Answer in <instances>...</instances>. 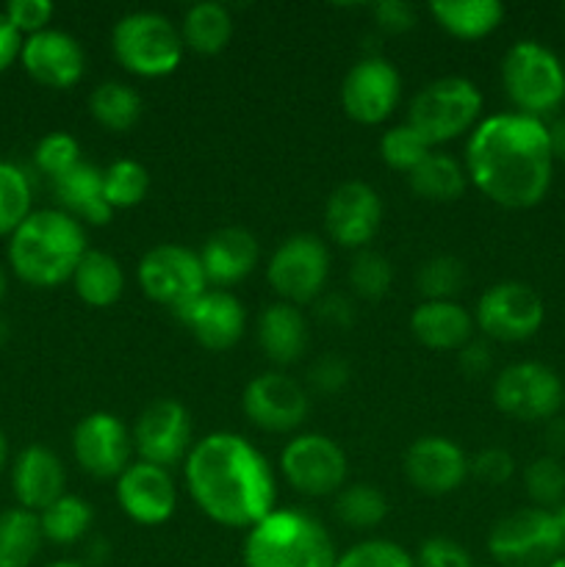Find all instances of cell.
Instances as JSON below:
<instances>
[{
  "label": "cell",
  "instance_id": "d4e9b609",
  "mask_svg": "<svg viewBox=\"0 0 565 567\" xmlns=\"http://www.w3.org/2000/svg\"><path fill=\"white\" fill-rule=\"evenodd\" d=\"M474 319L463 305L452 302H421L410 316V332L421 347L432 352H460L471 341Z\"/></svg>",
  "mask_w": 565,
  "mask_h": 567
},
{
  "label": "cell",
  "instance_id": "f6af8a7d",
  "mask_svg": "<svg viewBox=\"0 0 565 567\" xmlns=\"http://www.w3.org/2000/svg\"><path fill=\"white\" fill-rule=\"evenodd\" d=\"M513 471L515 460L504 449H482L474 460H469V474L482 485H504Z\"/></svg>",
  "mask_w": 565,
  "mask_h": 567
},
{
  "label": "cell",
  "instance_id": "e0dca14e",
  "mask_svg": "<svg viewBox=\"0 0 565 567\" xmlns=\"http://www.w3.org/2000/svg\"><path fill=\"white\" fill-rule=\"evenodd\" d=\"M244 415L264 432H291L308 415V393L282 371H266L244 388Z\"/></svg>",
  "mask_w": 565,
  "mask_h": 567
},
{
  "label": "cell",
  "instance_id": "277c9868",
  "mask_svg": "<svg viewBox=\"0 0 565 567\" xmlns=\"http://www.w3.org/2000/svg\"><path fill=\"white\" fill-rule=\"evenodd\" d=\"M338 554L319 520L275 509L244 540V567H336Z\"/></svg>",
  "mask_w": 565,
  "mask_h": 567
},
{
  "label": "cell",
  "instance_id": "484cf974",
  "mask_svg": "<svg viewBox=\"0 0 565 567\" xmlns=\"http://www.w3.org/2000/svg\"><path fill=\"white\" fill-rule=\"evenodd\" d=\"M53 192L59 197L61 210L78 221L105 225L111 219V214H114L109 199H105L103 172L97 166L86 164V161H81L75 169H70L59 181H53Z\"/></svg>",
  "mask_w": 565,
  "mask_h": 567
},
{
  "label": "cell",
  "instance_id": "3957f363",
  "mask_svg": "<svg viewBox=\"0 0 565 567\" xmlns=\"http://www.w3.org/2000/svg\"><path fill=\"white\" fill-rule=\"evenodd\" d=\"M86 255L81 221L59 208L31 210L9 236V266L25 286L55 288L72 280Z\"/></svg>",
  "mask_w": 565,
  "mask_h": 567
},
{
  "label": "cell",
  "instance_id": "f546056e",
  "mask_svg": "<svg viewBox=\"0 0 565 567\" xmlns=\"http://www.w3.org/2000/svg\"><path fill=\"white\" fill-rule=\"evenodd\" d=\"M408 183L415 197L427 199V203H452L465 192L469 175L452 155L430 153L410 172Z\"/></svg>",
  "mask_w": 565,
  "mask_h": 567
},
{
  "label": "cell",
  "instance_id": "816d5d0a",
  "mask_svg": "<svg viewBox=\"0 0 565 567\" xmlns=\"http://www.w3.org/2000/svg\"><path fill=\"white\" fill-rule=\"evenodd\" d=\"M20 50H22V37L14 31L9 17H6L3 9H0V72H6L17 59H20Z\"/></svg>",
  "mask_w": 565,
  "mask_h": 567
},
{
  "label": "cell",
  "instance_id": "9a60e30c",
  "mask_svg": "<svg viewBox=\"0 0 565 567\" xmlns=\"http://www.w3.org/2000/svg\"><path fill=\"white\" fill-rule=\"evenodd\" d=\"M131 437L142 463L170 468L192 452V419L181 402L158 399L142 410Z\"/></svg>",
  "mask_w": 565,
  "mask_h": 567
},
{
  "label": "cell",
  "instance_id": "52a82bcc",
  "mask_svg": "<svg viewBox=\"0 0 565 567\" xmlns=\"http://www.w3.org/2000/svg\"><path fill=\"white\" fill-rule=\"evenodd\" d=\"M482 114V94L465 78H438L413 97L408 125H413L427 142H452L465 131H474Z\"/></svg>",
  "mask_w": 565,
  "mask_h": 567
},
{
  "label": "cell",
  "instance_id": "ac0fdd59",
  "mask_svg": "<svg viewBox=\"0 0 565 567\" xmlns=\"http://www.w3.org/2000/svg\"><path fill=\"white\" fill-rule=\"evenodd\" d=\"M382 221L380 194L369 183L349 181L341 183L330 194L325 208L327 236L347 249H366V244L377 236Z\"/></svg>",
  "mask_w": 565,
  "mask_h": 567
},
{
  "label": "cell",
  "instance_id": "f35d334b",
  "mask_svg": "<svg viewBox=\"0 0 565 567\" xmlns=\"http://www.w3.org/2000/svg\"><path fill=\"white\" fill-rule=\"evenodd\" d=\"M524 487L535 507L557 509L565 502V465L554 454L532 460L524 471Z\"/></svg>",
  "mask_w": 565,
  "mask_h": 567
},
{
  "label": "cell",
  "instance_id": "9f6ffc18",
  "mask_svg": "<svg viewBox=\"0 0 565 567\" xmlns=\"http://www.w3.org/2000/svg\"><path fill=\"white\" fill-rule=\"evenodd\" d=\"M6 463H9V441H6L3 430H0V474H3Z\"/></svg>",
  "mask_w": 565,
  "mask_h": 567
},
{
  "label": "cell",
  "instance_id": "9c48e42d",
  "mask_svg": "<svg viewBox=\"0 0 565 567\" xmlns=\"http://www.w3.org/2000/svg\"><path fill=\"white\" fill-rule=\"evenodd\" d=\"M565 388L557 371L543 363H513L493 380V404L515 421H552L563 410Z\"/></svg>",
  "mask_w": 565,
  "mask_h": 567
},
{
  "label": "cell",
  "instance_id": "83f0119b",
  "mask_svg": "<svg viewBox=\"0 0 565 567\" xmlns=\"http://www.w3.org/2000/svg\"><path fill=\"white\" fill-rule=\"evenodd\" d=\"M430 14L446 33L474 42L496 31L504 9L499 0H435L430 3Z\"/></svg>",
  "mask_w": 565,
  "mask_h": 567
},
{
  "label": "cell",
  "instance_id": "94428289",
  "mask_svg": "<svg viewBox=\"0 0 565 567\" xmlns=\"http://www.w3.org/2000/svg\"><path fill=\"white\" fill-rule=\"evenodd\" d=\"M548 567H565V554H563V557H557V559H554V563L548 565Z\"/></svg>",
  "mask_w": 565,
  "mask_h": 567
},
{
  "label": "cell",
  "instance_id": "db71d44e",
  "mask_svg": "<svg viewBox=\"0 0 565 567\" xmlns=\"http://www.w3.org/2000/svg\"><path fill=\"white\" fill-rule=\"evenodd\" d=\"M546 443H548V449L554 452V457H557V454H565V419L548 421Z\"/></svg>",
  "mask_w": 565,
  "mask_h": 567
},
{
  "label": "cell",
  "instance_id": "91938a15",
  "mask_svg": "<svg viewBox=\"0 0 565 567\" xmlns=\"http://www.w3.org/2000/svg\"><path fill=\"white\" fill-rule=\"evenodd\" d=\"M48 567H83V565H78V563H66V559H64V563H53V565H48Z\"/></svg>",
  "mask_w": 565,
  "mask_h": 567
},
{
  "label": "cell",
  "instance_id": "74e56055",
  "mask_svg": "<svg viewBox=\"0 0 565 567\" xmlns=\"http://www.w3.org/2000/svg\"><path fill=\"white\" fill-rule=\"evenodd\" d=\"M103 188L111 210L133 208V205H138L147 197L150 175L138 161L122 158L114 161V164L103 172Z\"/></svg>",
  "mask_w": 565,
  "mask_h": 567
},
{
  "label": "cell",
  "instance_id": "cb8c5ba5",
  "mask_svg": "<svg viewBox=\"0 0 565 567\" xmlns=\"http://www.w3.org/2000/svg\"><path fill=\"white\" fill-rule=\"evenodd\" d=\"M260 247L255 236L244 227H222L205 241L199 252L205 280L214 288H230L242 282L258 266Z\"/></svg>",
  "mask_w": 565,
  "mask_h": 567
},
{
  "label": "cell",
  "instance_id": "8992f818",
  "mask_svg": "<svg viewBox=\"0 0 565 567\" xmlns=\"http://www.w3.org/2000/svg\"><path fill=\"white\" fill-rule=\"evenodd\" d=\"M111 48L116 61L138 78H164L183 59V37L170 17L155 11H133L114 25Z\"/></svg>",
  "mask_w": 565,
  "mask_h": 567
},
{
  "label": "cell",
  "instance_id": "5bb4252c",
  "mask_svg": "<svg viewBox=\"0 0 565 567\" xmlns=\"http://www.w3.org/2000/svg\"><path fill=\"white\" fill-rule=\"evenodd\" d=\"M402 81L391 61L380 55H366L341 83V105L349 120L360 125H380L397 109Z\"/></svg>",
  "mask_w": 565,
  "mask_h": 567
},
{
  "label": "cell",
  "instance_id": "ab89813d",
  "mask_svg": "<svg viewBox=\"0 0 565 567\" xmlns=\"http://www.w3.org/2000/svg\"><path fill=\"white\" fill-rule=\"evenodd\" d=\"M430 153L432 144L427 142L413 125H408V122L391 127V131L382 133L380 138V155L382 161H386V166L404 172V175H410V172H413Z\"/></svg>",
  "mask_w": 565,
  "mask_h": 567
},
{
  "label": "cell",
  "instance_id": "5b68a950",
  "mask_svg": "<svg viewBox=\"0 0 565 567\" xmlns=\"http://www.w3.org/2000/svg\"><path fill=\"white\" fill-rule=\"evenodd\" d=\"M502 83L518 114L543 120L565 103V66L554 50L521 39L502 61Z\"/></svg>",
  "mask_w": 565,
  "mask_h": 567
},
{
  "label": "cell",
  "instance_id": "603a6c76",
  "mask_svg": "<svg viewBox=\"0 0 565 567\" xmlns=\"http://www.w3.org/2000/svg\"><path fill=\"white\" fill-rule=\"evenodd\" d=\"M64 465L48 446H25L11 465V491L28 513H42L64 496Z\"/></svg>",
  "mask_w": 565,
  "mask_h": 567
},
{
  "label": "cell",
  "instance_id": "30bf717a",
  "mask_svg": "<svg viewBox=\"0 0 565 567\" xmlns=\"http://www.w3.org/2000/svg\"><path fill=\"white\" fill-rule=\"evenodd\" d=\"M330 275V252L325 241L310 233L286 238L266 266V280L275 288L280 302L308 305L321 297Z\"/></svg>",
  "mask_w": 565,
  "mask_h": 567
},
{
  "label": "cell",
  "instance_id": "7c38bea8",
  "mask_svg": "<svg viewBox=\"0 0 565 567\" xmlns=\"http://www.w3.org/2000/svg\"><path fill=\"white\" fill-rule=\"evenodd\" d=\"M546 319L541 293L518 280H504L487 288L476 302L474 321L487 338L502 343L530 341Z\"/></svg>",
  "mask_w": 565,
  "mask_h": 567
},
{
  "label": "cell",
  "instance_id": "ee69618b",
  "mask_svg": "<svg viewBox=\"0 0 565 567\" xmlns=\"http://www.w3.org/2000/svg\"><path fill=\"white\" fill-rule=\"evenodd\" d=\"M14 31L22 39L33 37V33L48 31V22L53 20V3L50 0H9L3 9Z\"/></svg>",
  "mask_w": 565,
  "mask_h": 567
},
{
  "label": "cell",
  "instance_id": "4fadbf2b",
  "mask_svg": "<svg viewBox=\"0 0 565 567\" xmlns=\"http://www.w3.org/2000/svg\"><path fill=\"white\" fill-rule=\"evenodd\" d=\"M280 471L288 485L310 498H325L347 485L349 463L332 437L297 435L280 454Z\"/></svg>",
  "mask_w": 565,
  "mask_h": 567
},
{
  "label": "cell",
  "instance_id": "d6986e66",
  "mask_svg": "<svg viewBox=\"0 0 565 567\" xmlns=\"http://www.w3.org/2000/svg\"><path fill=\"white\" fill-rule=\"evenodd\" d=\"M116 504L136 524L161 526L175 513V482L166 468L138 460L116 476Z\"/></svg>",
  "mask_w": 565,
  "mask_h": 567
},
{
  "label": "cell",
  "instance_id": "6f0895ef",
  "mask_svg": "<svg viewBox=\"0 0 565 567\" xmlns=\"http://www.w3.org/2000/svg\"><path fill=\"white\" fill-rule=\"evenodd\" d=\"M6 341H9V324H6V321L0 319V347H3Z\"/></svg>",
  "mask_w": 565,
  "mask_h": 567
},
{
  "label": "cell",
  "instance_id": "6da1fadb",
  "mask_svg": "<svg viewBox=\"0 0 565 567\" xmlns=\"http://www.w3.org/2000/svg\"><path fill=\"white\" fill-rule=\"evenodd\" d=\"M465 175L502 208H535L548 194L554 175L546 122L518 111L476 122L465 144Z\"/></svg>",
  "mask_w": 565,
  "mask_h": 567
},
{
  "label": "cell",
  "instance_id": "11a10c76",
  "mask_svg": "<svg viewBox=\"0 0 565 567\" xmlns=\"http://www.w3.org/2000/svg\"><path fill=\"white\" fill-rule=\"evenodd\" d=\"M554 520H557V529H559V540H563V551H565V502L559 504L557 509H552Z\"/></svg>",
  "mask_w": 565,
  "mask_h": 567
},
{
  "label": "cell",
  "instance_id": "4dcf8cb0",
  "mask_svg": "<svg viewBox=\"0 0 565 567\" xmlns=\"http://www.w3.org/2000/svg\"><path fill=\"white\" fill-rule=\"evenodd\" d=\"M39 515L22 507L0 513V567H31L42 548Z\"/></svg>",
  "mask_w": 565,
  "mask_h": 567
},
{
  "label": "cell",
  "instance_id": "d590c367",
  "mask_svg": "<svg viewBox=\"0 0 565 567\" xmlns=\"http://www.w3.org/2000/svg\"><path fill=\"white\" fill-rule=\"evenodd\" d=\"M33 188L25 172L11 161H0V238H9L31 216Z\"/></svg>",
  "mask_w": 565,
  "mask_h": 567
},
{
  "label": "cell",
  "instance_id": "e575fe53",
  "mask_svg": "<svg viewBox=\"0 0 565 567\" xmlns=\"http://www.w3.org/2000/svg\"><path fill=\"white\" fill-rule=\"evenodd\" d=\"M388 502L374 485H343L336 493V518L352 529H374L386 520Z\"/></svg>",
  "mask_w": 565,
  "mask_h": 567
},
{
  "label": "cell",
  "instance_id": "ffe728a7",
  "mask_svg": "<svg viewBox=\"0 0 565 567\" xmlns=\"http://www.w3.org/2000/svg\"><path fill=\"white\" fill-rule=\"evenodd\" d=\"M404 476L415 491L427 496L454 493L469 476V460L463 449L443 435H424L410 443L404 454Z\"/></svg>",
  "mask_w": 565,
  "mask_h": 567
},
{
  "label": "cell",
  "instance_id": "7dc6e473",
  "mask_svg": "<svg viewBox=\"0 0 565 567\" xmlns=\"http://www.w3.org/2000/svg\"><path fill=\"white\" fill-rule=\"evenodd\" d=\"M310 385L319 393H338L347 388L349 382V365L347 360L336 358V354H327V358L316 360L314 369H310Z\"/></svg>",
  "mask_w": 565,
  "mask_h": 567
},
{
  "label": "cell",
  "instance_id": "c3c4849f",
  "mask_svg": "<svg viewBox=\"0 0 565 567\" xmlns=\"http://www.w3.org/2000/svg\"><path fill=\"white\" fill-rule=\"evenodd\" d=\"M374 20L386 33H404L415 25V9L402 0H382L374 6Z\"/></svg>",
  "mask_w": 565,
  "mask_h": 567
},
{
  "label": "cell",
  "instance_id": "f5cc1de1",
  "mask_svg": "<svg viewBox=\"0 0 565 567\" xmlns=\"http://www.w3.org/2000/svg\"><path fill=\"white\" fill-rule=\"evenodd\" d=\"M548 127V144H552L554 161H565V116L554 120Z\"/></svg>",
  "mask_w": 565,
  "mask_h": 567
},
{
  "label": "cell",
  "instance_id": "b9f144b4",
  "mask_svg": "<svg viewBox=\"0 0 565 567\" xmlns=\"http://www.w3.org/2000/svg\"><path fill=\"white\" fill-rule=\"evenodd\" d=\"M81 164V144L64 131L48 133V136L39 138V144L33 147V166L42 172L50 181H59L61 175H66L70 169Z\"/></svg>",
  "mask_w": 565,
  "mask_h": 567
},
{
  "label": "cell",
  "instance_id": "60d3db41",
  "mask_svg": "<svg viewBox=\"0 0 565 567\" xmlns=\"http://www.w3.org/2000/svg\"><path fill=\"white\" fill-rule=\"evenodd\" d=\"M349 282L352 291L363 299H382L393 282V266L386 255L374 252V249H358L349 266Z\"/></svg>",
  "mask_w": 565,
  "mask_h": 567
},
{
  "label": "cell",
  "instance_id": "8fae6325",
  "mask_svg": "<svg viewBox=\"0 0 565 567\" xmlns=\"http://www.w3.org/2000/svg\"><path fill=\"white\" fill-rule=\"evenodd\" d=\"M138 286L153 302L181 313L199 293L208 291L199 255L181 244H158L138 260Z\"/></svg>",
  "mask_w": 565,
  "mask_h": 567
},
{
  "label": "cell",
  "instance_id": "7402d4cb",
  "mask_svg": "<svg viewBox=\"0 0 565 567\" xmlns=\"http://www.w3.org/2000/svg\"><path fill=\"white\" fill-rule=\"evenodd\" d=\"M186 324V330L210 352L233 349L244 336V305L233 293L205 291L192 305L175 313Z\"/></svg>",
  "mask_w": 565,
  "mask_h": 567
},
{
  "label": "cell",
  "instance_id": "836d02e7",
  "mask_svg": "<svg viewBox=\"0 0 565 567\" xmlns=\"http://www.w3.org/2000/svg\"><path fill=\"white\" fill-rule=\"evenodd\" d=\"M92 520V507H89L83 498L70 496V493H64L59 502H53L48 509L39 513L42 537L44 540L55 543V546H72V543L83 540V535L89 532Z\"/></svg>",
  "mask_w": 565,
  "mask_h": 567
},
{
  "label": "cell",
  "instance_id": "ba28073f",
  "mask_svg": "<svg viewBox=\"0 0 565 567\" xmlns=\"http://www.w3.org/2000/svg\"><path fill=\"white\" fill-rule=\"evenodd\" d=\"M487 551L499 567H548L565 554L554 513L541 507L515 509L496 520Z\"/></svg>",
  "mask_w": 565,
  "mask_h": 567
},
{
  "label": "cell",
  "instance_id": "4316f807",
  "mask_svg": "<svg viewBox=\"0 0 565 567\" xmlns=\"http://www.w3.org/2000/svg\"><path fill=\"white\" fill-rule=\"evenodd\" d=\"M258 343L271 363H297L308 343V321L302 310L288 302L269 305L258 319Z\"/></svg>",
  "mask_w": 565,
  "mask_h": 567
},
{
  "label": "cell",
  "instance_id": "680465c9",
  "mask_svg": "<svg viewBox=\"0 0 565 567\" xmlns=\"http://www.w3.org/2000/svg\"><path fill=\"white\" fill-rule=\"evenodd\" d=\"M3 297H6V275L3 269H0V302H3Z\"/></svg>",
  "mask_w": 565,
  "mask_h": 567
},
{
  "label": "cell",
  "instance_id": "681fc988",
  "mask_svg": "<svg viewBox=\"0 0 565 567\" xmlns=\"http://www.w3.org/2000/svg\"><path fill=\"white\" fill-rule=\"evenodd\" d=\"M316 316L330 327H349L355 321V308L343 293H327L316 302Z\"/></svg>",
  "mask_w": 565,
  "mask_h": 567
},
{
  "label": "cell",
  "instance_id": "44dd1931",
  "mask_svg": "<svg viewBox=\"0 0 565 567\" xmlns=\"http://www.w3.org/2000/svg\"><path fill=\"white\" fill-rule=\"evenodd\" d=\"M20 61L28 75L48 89L75 86L86 70V55L78 39L53 28L22 39Z\"/></svg>",
  "mask_w": 565,
  "mask_h": 567
},
{
  "label": "cell",
  "instance_id": "6125c7cd",
  "mask_svg": "<svg viewBox=\"0 0 565 567\" xmlns=\"http://www.w3.org/2000/svg\"><path fill=\"white\" fill-rule=\"evenodd\" d=\"M563 410H565V399H563Z\"/></svg>",
  "mask_w": 565,
  "mask_h": 567
},
{
  "label": "cell",
  "instance_id": "2e32d148",
  "mask_svg": "<svg viewBox=\"0 0 565 567\" xmlns=\"http://www.w3.org/2000/svg\"><path fill=\"white\" fill-rule=\"evenodd\" d=\"M133 437L127 426L111 413H92L78 421L72 432L75 463L94 480L120 476L131 465Z\"/></svg>",
  "mask_w": 565,
  "mask_h": 567
},
{
  "label": "cell",
  "instance_id": "7a4b0ae2",
  "mask_svg": "<svg viewBox=\"0 0 565 567\" xmlns=\"http://www.w3.org/2000/svg\"><path fill=\"white\" fill-rule=\"evenodd\" d=\"M188 496L205 518L225 529H253L275 513V474L264 454L242 435L214 432L183 460Z\"/></svg>",
  "mask_w": 565,
  "mask_h": 567
},
{
  "label": "cell",
  "instance_id": "f1b7e54d",
  "mask_svg": "<svg viewBox=\"0 0 565 567\" xmlns=\"http://www.w3.org/2000/svg\"><path fill=\"white\" fill-rule=\"evenodd\" d=\"M72 286H75L81 302L92 305V308H109L125 291V275H122L120 260L111 258L109 252L86 249L72 275Z\"/></svg>",
  "mask_w": 565,
  "mask_h": 567
},
{
  "label": "cell",
  "instance_id": "d6a6232c",
  "mask_svg": "<svg viewBox=\"0 0 565 567\" xmlns=\"http://www.w3.org/2000/svg\"><path fill=\"white\" fill-rule=\"evenodd\" d=\"M89 111L105 131L122 133L136 125V120L142 116V97L127 83L109 81L94 89L89 97Z\"/></svg>",
  "mask_w": 565,
  "mask_h": 567
},
{
  "label": "cell",
  "instance_id": "1f68e13d",
  "mask_svg": "<svg viewBox=\"0 0 565 567\" xmlns=\"http://www.w3.org/2000/svg\"><path fill=\"white\" fill-rule=\"evenodd\" d=\"M183 44L199 55H216L233 37V17L222 3H197L186 11L181 25Z\"/></svg>",
  "mask_w": 565,
  "mask_h": 567
},
{
  "label": "cell",
  "instance_id": "7bdbcfd3",
  "mask_svg": "<svg viewBox=\"0 0 565 567\" xmlns=\"http://www.w3.org/2000/svg\"><path fill=\"white\" fill-rule=\"evenodd\" d=\"M336 567H415V559L391 540H363L343 551Z\"/></svg>",
  "mask_w": 565,
  "mask_h": 567
},
{
  "label": "cell",
  "instance_id": "8d00e7d4",
  "mask_svg": "<svg viewBox=\"0 0 565 567\" xmlns=\"http://www.w3.org/2000/svg\"><path fill=\"white\" fill-rule=\"evenodd\" d=\"M424 302H452L454 293L463 291L465 286V266L454 255H435L424 260L415 275Z\"/></svg>",
  "mask_w": 565,
  "mask_h": 567
},
{
  "label": "cell",
  "instance_id": "f907efd6",
  "mask_svg": "<svg viewBox=\"0 0 565 567\" xmlns=\"http://www.w3.org/2000/svg\"><path fill=\"white\" fill-rule=\"evenodd\" d=\"M491 363H493L491 347H487V343H482V341H469L458 352L460 371H463L465 377H471V380L487 374V371H491Z\"/></svg>",
  "mask_w": 565,
  "mask_h": 567
},
{
  "label": "cell",
  "instance_id": "bcb514c9",
  "mask_svg": "<svg viewBox=\"0 0 565 567\" xmlns=\"http://www.w3.org/2000/svg\"><path fill=\"white\" fill-rule=\"evenodd\" d=\"M415 567H474L469 551L460 543L446 540V537H430L419 548Z\"/></svg>",
  "mask_w": 565,
  "mask_h": 567
}]
</instances>
